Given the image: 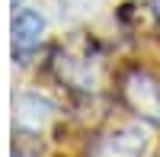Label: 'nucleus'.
<instances>
[{"label":"nucleus","instance_id":"nucleus-5","mask_svg":"<svg viewBox=\"0 0 160 157\" xmlns=\"http://www.w3.org/2000/svg\"><path fill=\"white\" fill-rule=\"evenodd\" d=\"M38 141L32 138V132L29 135H16V141H13V157H38Z\"/></svg>","mask_w":160,"mask_h":157},{"label":"nucleus","instance_id":"nucleus-2","mask_svg":"<svg viewBox=\"0 0 160 157\" xmlns=\"http://www.w3.org/2000/svg\"><path fill=\"white\" fill-rule=\"evenodd\" d=\"M144 148H148V138L141 135V128H118L102 135L93 144L90 157H141Z\"/></svg>","mask_w":160,"mask_h":157},{"label":"nucleus","instance_id":"nucleus-7","mask_svg":"<svg viewBox=\"0 0 160 157\" xmlns=\"http://www.w3.org/2000/svg\"><path fill=\"white\" fill-rule=\"evenodd\" d=\"M19 3H22V0H13V7H19Z\"/></svg>","mask_w":160,"mask_h":157},{"label":"nucleus","instance_id":"nucleus-3","mask_svg":"<svg viewBox=\"0 0 160 157\" xmlns=\"http://www.w3.org/2000/svg\"><path fill=\"white\" fill-rule=\"evenodd\" d=\"M45 35V16L38 10H19L13 16V51L16 58H29L42 45Z\"/></svg>","mask_w":160,"mask_h":157},{"label":"nucleus","instance_id":"nucleus-4","mask_svg":"<svg viewBox=\"0 0 160 157\" xmlns=\"http://www.w3.org/2000/svg\"><path fill=\"white\" fill-rule=\"evenodd\" d=\"M51 119V103L42 99L38 93H26L16 103V122L26 128V132H38L45 128V122Z\"/></svg>","mask_w":160,"mask_h":157},{"label":"nucleus","instance_id":"nucleus-1","mask_svg":"<svg viewBox=\"0 0 160 157\" xmlns=\"http://www.w3.org/2000/svg\"><path fill=\"white\" fill-rule=\"evenodd\" d=\"M122 99L125 106L141 115L144 122L160 125V80L148 71H131L122 80Z\"/></svg>","mask_w":160,"mask_h":157},{"label":"nucleus","instance_id":"nucleus-6","mask_svg":"<svg viewBox=\"0 0 160 157\" xmlns=\"http://www.w3.org/2000/svg\"><path fill=\"white\" fill-rule=\"evenodd\" d=\"M151 7H154V16L160 19V0H151Z\"/></svg>","mask_w":160,"mask_h":157}]
</instances>
